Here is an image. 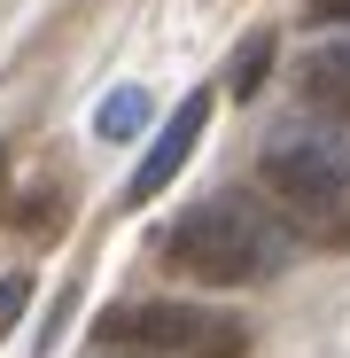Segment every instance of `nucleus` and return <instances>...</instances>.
Segmentation results:
<instances>
[{"label": "nucleus", "mask_w": 350, "mask_h": 358, "mask_svg": "<svg viewBox=\"0 0 350 358\" xmlns=\"http://www.w3.org/2000/svg\"><path fill=\"white\" fill-rule=\"evenodd\" d=\"M24 304H31V273H8V280H0V335L24 320Z\"/></svg>", "instance_id": "nucleus-8"}, {"label": "nucleus", "mask_w": 350, "mask_h": 358, "mask_svg": "<svg viewBox=\"0 0 350 358\" xmlns=\"http://www.w3.org/2000/svg\"><path fill=\"white\" fill-rule=\"evenodd\" d=\"M265 187L288 203V218H296L304 234H319V242H350V218L342 195H350V133H327V125H288L265 141Z\"/></svg>", "instance_id": "nucleus-2"}, {"label": "nucleus", "mask_w": 350, "mask_h": 358, "mask_svg": "<svg viewBox=\"0 0 350 358\" xmlns=\"http://www.w3.org/2000/svg\"><path fill=\"white\" fill-rule=\"evenodd\" d=\"M265 71H272V39L257 31V39H249L242 55H233V78H226V86H233V94H242V101H249V94L265 86Z\"/></svg>", "instance_id": "nucleus-7"}, {"label": "nucleus", "mask_w": 350, "mask_h": 358, "mask_svg": "<svg viewBox=\"0 0 350 358\" xmlns=\"http://www.w3.org/2000/svg\"><path fill=\"white\" fill-rule=\"evenodd\" d=\"M203 125H210V94H187L180 109H171V125L156 133V148L140 156V171H133V187H125V203H156V195L171 187V179H180V164L195 156Z\"/></svg>", "instance_id": "nucleus-4"}, {"label": "nucleus", "mask_w": 350, "mask_h": 358, "mask_svg": "<svg viewBox=\"0 0 350 358\" xmlns=\"http://www.w3.org/2000/svg\"><path fill=\"white\" fill-rule=\"evenodd\" d=\"M312 24H350V0H312Z\"/></svg>", "instance_id": "nucleus-9"}, {"label": "nucleus", "mask_w": 350, "mask_h": 358, "mask_svg": "<svg viewBox=\"0 0 350 358\" xmlns=\"http://www.w3.org/2000/svg\"><path fill=\"white\" fill-rule=\"evenodd\" d=\"M304 101L350 117V39H327V47L304 55Z\"/></svg>", "instance_id": "nucleus-5"}, {"label": "nucleus", "mask_w": 350, "mask_h": 358, "mask_svg": "<svg viewBox=\"0 0 350 358\" xmlns=\"http://www.w3.org/2000/svg\"><path fill=\"white\" fill-rule=\"evenodd\" d=\"M101 335L125 343V350H163V358H242L249 350V327L226 320V312H203V304H117L101 312Z\"/></svg>", "instance_id": "nucleus-3"}, {"label": "nucleus", "mask_w": 350, "mask_h": 358, "mask_svg": "<svg viewBox=\"0 0 350 358\" xmlns=\"http://www.w3.org/2000/svg\"><path fill=\"white\" fill-rule=\"evenodd\" d=\"M140 125H148V94H140V86H117V94L101 101V117H94L101 141H133Z\"/></svg>", "instance_id": "nucleus-6"}, {"label": "nucleus", "mask_w": 350, "mask_h": 358, "mask_svg": "<svg viewBox=\"0 0 350 358\" xmlns=\"http://www.w3.org/2000/svg\"><path fill=\"white\" fill-rule=\"evenodd\" d=\"M288 226L242 195H218L203 210H187L171 226V265L195 273V280H218V288H242V280H272L288 265Z\"/></svg>", "instance_id": "nucleus-1"}]
</instances>
